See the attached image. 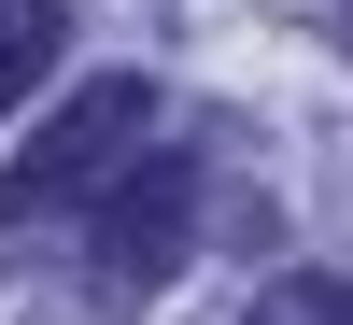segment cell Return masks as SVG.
I'll list each match as a JSON object with an SVG mask.
<instances>
[{
	"mask_svg": "<svg viewBox=\"0 0 353 325\" xmlns=\"http://www.w3.org/2000/svg\"><path fill=\"white\" fill-rule=\"evenodd\" d=\"M254 325H353V283L339 269H283L269 297H254Z\"/></svg>",
	"mask_w": 353,
	"mask_h": 325,
	"instance_id": "obj_4",
	"label": "cell"
},
{
	"mask_svg": "<svg viewBox=\"0 0 353 325\" xmlns=\"http://www.w3.org/2000/svg\"><path fill=\"white\" fill-rule=\"evenodd\" d=\"M57 71V0H0V113Z\"/></svg>",
	"mask_w": 353,
	"mask_h": 325,
	"instance_id": "obj_3",
	"label": "cell"
},
{
	"mask_svg": "<svg viewBox=\"0 0 353 325\" xmlns=\"http://www.w3.org/2000/svg\"><path fill=\"white\" fill-rule=\"evenodd\" d=\"M184 226H198V156H128L113 198H99V283L113 297H156Z\"/></svg>",
	"mask_w": 353,
	"mask_h": 325,
	"instance_id": "obj_2",
	"label": "cell"
},
{
	"mask_svg": "<svg viewBox=\"0 0 353 325\" xmlns=\"http://www.w3.org/2000/svg\"><path fill=\"white\" fill-rule=\"evenodd\" d=\"M141 113H156V85H141V71H99V85H71V99L28 128V156L0 170V226L99 213V198H113V170L141 156Z\"/></svg>",
	"mask_w": 353,
	"mask_h": 325,
	"instance_id": "obj_1",
	"label": "cell"
}]
</instances>
